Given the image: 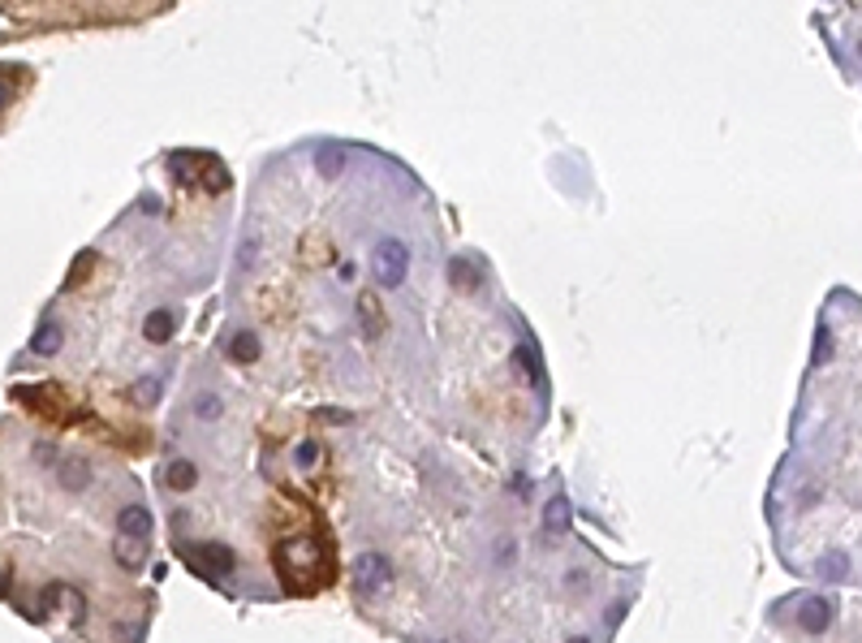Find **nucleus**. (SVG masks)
<instances>
[{"mask_svg": "<svg viewBox=\"0 0 862 643\" xmlns=\"http://www.w3.org/2000/svg\"><path fill=\"white\" fill-rule=\"evenodd\" d=\"M9 96H13V87H9V78H0V108L9 104Z\"/></svg>", "mask_w": 862, "mask_h": 643, "instance_id": "1", "label": "nucleus"}]
</instances>
